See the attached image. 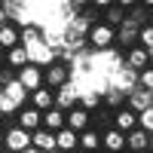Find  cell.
I'll return each instance as SVG.
<instances>
[{"label": "cell", "mask_w": 153, "mask_h": 153, "mask_svg": "<svg viewBox=\"0 0 153 153\" xmlns=\"http://www.w3.org/2000/svg\"><path fill=\"white\" fill-rule=\"evenodd\" d=\"M113 37H117V28H113V25L95 22L92 28H89V34H86V43H89V49H110Z\"/></svg>", "instance_id": "obj_1"}, {"label": "cell", "mask_w": 153, "mask_h": 153, "mask_svg": "<svg viewBox=\"0 0 153 153\" xmlns=\"http://www.w3.org/2000/svg\"><path fill=\"white\" fill-rule=\"evenodd\" d=\"M68 80H71V65H68V61L55 58L52 65H46V68H43V86L58 89L61 83H68Z\"/></svg>", "instance_id": "obj_2"}, {"label": "cell", "mask_w": 153, "mask_h": 153, "mask_svg": "<svg viewBox=\"0 0 153 153\" xmlns=\"http://www.w3.org/2000/svg\"><path fill=\"white\" fill-rule=\"evenodd\" d=\"M22 46H25V43H22ZM25 49H28V61H31V65H40V68L52 65V61L58 58V52H55V49L49 46L46 40H37V43H28Z\"/></svg>", "instance_id": "obj_3"}, {"label": "cell", "mask_w": 153, "mask_h": 153, "mask_svg": "<svg viewBox=\"0 0 153 153\" xmlns=\"http://www.w3.org/2000/svg\"><path fill=\"white\" fill-rule=\"evenodd\" d=\"M107 86H117V89H123V92H129V89H135V86H138V71H135V68H129V65L123 61V65L107 76Z\"/></svg>", "instance_id": "obj_4"}, {"label": "cell", "mask_w": 153, "mask_h": 153, "mask_svg": "<svg viewBox=\"0 0 153 153\" xmlns=\"http://www.w3.org/2000/svg\"><path fill=\"white\" fill-rule=\"evenodd\" d=\"M3 147H9L12 153H22L25 147H31V132L22 126H9L3 132Z\"/></svg>", "instance_id": "obj_5"}, {"label": "cell", "mask_w": 153, "mask_h": 153, "mask_svg": "<svg viewBox=\"0 0 153 153\" xmlns=\"http://www.w3.org/2000/svg\"><path fill=\"white\" fill-rule=\"evenodd\" d=\"M74 104H80V86H76L74 80H68V83H61V86L55 89V107L71 110Z\"/></svg>", "instance_id": "obj_6"}, {"label": "cell", "mask_w": 153, "mask_h": 153, "mask_svg": "<svg viewBox=\"0 0 153 153\" xmlns=\"http://www.w3.org/2000/svg\"><path fill=\"white\" fill-rule=\"evenodd\" d=\"M65 126L74 129V132H83V129L92 126V113H89L83 104H74L71 110H65Z\"/></svg>", "instance_id": "obj_7"}, {"label": "cell", "mask_w": 153, "mask_h": 153, "mask_svg": "<svg viewBox=\"0 0 153 153\" xmlns=\"http://www.w3.org/2000/svg\"><path fill=\"white\" fill-rule=\"evenodd\" d=\"M16 80H19L25 89H28V92H34L37 86H43V68H40V65H31V61H28L25 68H19V71H16Z\"/></svg>", "instance_id": "obj_8"}, {"label": "cell", "mask_w": 153, "mask_h": 153, "mask_svg": "<svg viewBox=\"0 0 153 153\" xmlns=\"http://www.w3.org/2000/svg\"><path fill=\"white\" fill-rule=\"evenodd\" d=\"M16 126H22V129H28V132H34V129H40L43 126V110H37L34 104L31 107H19L16 110Z\"/></svg>", "instance_id": "obj_9"}, {"label": "cell", "mask_w": 153, "mask_h": 153, "mask_svg": "<svg viewBox=\"0 0 153 153\" xmlns=\"http://www.w3.org/2000/svg\"><path fill=\"white\" fill-rule=\"evenodd\" d=\"M150 141H153V135H150L147 129H141V126H135L132 132H126V147H129V150L150 153Z\"/></svg>", "instance_id": "obj_10"}, {"label": "cell", "mask_w": 153, "mask_h": 153, "mask_svg": "<svg viewBox=\"0 0 153 153\" xmlns=\"http://www.w3.org/2000/svg\"><path fill=\"white\" fill-rule=\"evenodd\" d=\"M101 147L107 153H123L126 150V132H120L117 126H110V129L101 132Z\"/></svg>", "instance_id": "obj_11"}, {"label": "cell", "mask_w": 153, "mask_h": 153, "mask_svg": "<svg viewBox=\"0 0 153 153\" xmlns=\"http://www.w3.org/2000/svg\"><path fill=\"white\" fill-rule=\"evenodd\" d=\"M113 126H117L120 132H132L135 126H138V113H135L129 104H123V107L113 110Z\"/></svg>", "instance_id": "obj_12"}, {"label": "cell", "mask_w": 153, "mask_h": 153, "mask_svg": "<svg viewBox=\"0 0 153 153\" xmlns=\"http://www.w3.org/2000/svg\"><path fill=\"white\" fill-rule=\"evenodd\" d=\"M138 31H141V28H138L135 22L126 19L123 25H117V37H113V43H117V46H135L138 43Z\"/></svg>", "instance_id": "obj_13"}, {"label": "cell", "mask_w": 153, "mask_h": 153, "mask_svg": "<svg viewBox=\"0 0 153 153\" xmlns=\"http://www.w3.org/2000/svg\"><path fill=\"white\" fill-rule=\"evenodd\" d=\"M55 147L58 150H65V153H71V150H76L80 147V132H74V129H58L55 132Z\"/></svg>", "instance_id": "obj_14"}, {"label": "cell", "mask_w": 153, "mask_h": 153, "mask_svg": "<svg viewBox=\"0 0 153 153\" xmlns=\"http://www.w3.org/2000/svg\"><path fill=\"white\" fill-rule=\"evenodd\" d=\"M126 65H129V68H135V71L147 68V65H150V49H144L141 43L129 46V55H126Z\"/></svg>", "instance_id": "obj_15"}, {"label": "cell", "mask_w": 153, "mask_h": 153, "mask_svg": "<svg viewBox=\"0 0 153 153\" xmlns=\"http://www.w3.org/2000/svg\"><path fill=\"white\" fill-rule=\"evenodd\" d=\"M126 104H129L135 113H138V110H144V107H150V89H144V86L129 89V95H126Z\"/></svg>", "instance_id": "obj_16"}, {"label": "cell", "mask_w": 153, "mask_h": 153, "mask_svg": "<svg viewBox=\"0 0 153 153\" xmlns=\"http://www.w3.org/2000/svg\"><path fill=\"white\" fill-rule=\"evenodd\" d=\"M31 104H34L37 110L52 107V104H55V89H49V86H37L34 92H31Z\"/></svg>", "instance_id": "obj_17"}, {"label": "cell", "mask_w": 153, "mask_h": 153, "mask_svg": "<svg viewBox=\"0 0 153 153\" xmlns=\"http://www.w3.org/2000/svg\"><path fill=\"white\" fill-rule=\"evenodd\" d=\"M43 129H49V132H58V129H65V110L61 107H46L43 110Z\"/></svg>", "instance_id": "obj_18"}, {"label": "cell", "mask_w": 153, "mask_h": 153, "mask_svg": "<svg viewBox=\"0 0 153 153\" xmlns=\"http://www.w3.org/2000/svg\"><path fill=\"white\" fill-rule=\"evenodd\" d=\"M31 144L37 147V150H52L55 147V132H49V129H43V126H40V129H34L31 132Z\"/></svg>", "instance_id": "obj_19"}, {"label": "cell", "mask_w": 153, "mask_h": 153, "mask_svg": "<svg viewBox=\"0 0 153 153\" xmlns=\"http://www.w3.org/2000/svg\"><path fill=\"white\" fill-rule=\"evenodd\" d=\"M3 95L12 101V104H16V107H22L25 104V98H31V92H28V89H25L19 80H12V83H6L3 86Z\"/></svg>", "instance_id": "obj_20"}, {"label": "cell", "mask_w": 153, "mask_h": 153, "mask_svg": "<svg viewBox=\"0 0 153 153\" xmlns=\"http://www.w3.org/2000/svg\"><path fill=\"white\" fill-rule=\"evenodd\" d=\"M98 147H101V132H95L92 126H89V129H83V132H80V150L95 153Z\"/></svg>", "instance_id": "obj_21"}, {"label": "cell", "mask_w": 153, "mask_h": 153, "mask_svg": "<svg viewBox=\"0 0 153 153\" xmlns=\"http://www.w3.org/2000/svg\"><path fill=\"white\" fill-rule=\"evenodd\" d=\"M6 65L9 68H25V65H28V49H25L22 43H16V46H12V49H6Z\"/></svg>", "instance_id": "obj_22"}, {"label": "cell", "mask_w": 153, "mask_h": 153, "mask_svg": "<svg viewBox=\"0 0 153 153\" xmlns=\"http://www.w3.org/2000/svg\"><path fill=\"white\" fill-rule=\"evenodd\" d=\"M19 43V25H0V49H12Z\"/></svg>", "instance_id": "obj_23"}, {"label": "cell", "mask_w": 153, "mask_h": 153, "mask_svg": "<svg viewBox=\"0 0 153 153\" xmlns=\"http://www.w3.org/2000/svg\"><path fill=\"white\" fill-rule=\"evenodd\" d=\"M126 95H129V92H123V89H117V86H107L104 92H101V98H104V104H107V107H113V110L126 104Z\"/></svg>", "instance_id": "obj_24"}, {"label": "cell", "mask_w": 153, "mask_h": 153, "mask_svg": "<svg viewBox=\"0 0 153 153\" xmlns=\"http://www.w3.org/2000/svg\"><path fill=\"white\" fill-rule=\"evenodd\" d=\"M104 9H107V12H104V22H107V25H113V28H117V25L126 22V12H123L120 3H110V6H104Z\"/></svg>", "instance_id": "obj_25"}, {"label": "cell", "mask_w": 153, "mask_h": 153, "mask_svg": "<svg viewBox=\"0 0 153 153\" xmlns=\"http://www.w3.org/2000/svg\"><path fill=\"white\" fill-rule=\"evenodd\" d=\"M126 19L135 22L138 28H141V25H147V22H150V19H147V6H144V3H141V6H138V3H135V6H129V16H126Z\"/></svg>", "instance_id": "obj_26"}, {"label": "cell", "mask_w": 153, "mask_h": 153, "mask_svg": "<svg viewBox=\"0 0 153 153\" xmlns=\"http://www.w3.org/2000/svg\"><path fill=\"white\" fill-rule=\"evenodd\" d=\"M138 126H141V129H147V132L153 135V104L144 107V110H138Z\"/></svg>", "instance_id": "obj_27"}, {"label": "cell", "mask_w": 153, "mask_h": 153, "mask_svg": "<svg viewBox=\"0 0 153 153\" xmlns=\"http://www.w3.org/2000/svg\"><path fill=\"white\" fill-rule=\"evenodd\" d=\"M138 43H141L144 49H153V25H141V31H138Z\"/></svg>", "instance_id": "obj_28"}, {"label": "cell", "mask_w": 153, "mask_h": 153, "mask_svg": "<svg viewBox=\"0 0 153 153\" xmlns=\"http://www.w3.org/2000/svg\"><path fill=\"white\" fill-rule=\"evenodd\" d=\"M138 86H144V89H150V92H153V68H150V65L138 71Z\"/></svg>", "instance_id": "obj_29"}, {"label": "cell", "mask_w": 153, "mask_h": 153, "mask_svg": "<svg viewBox=\"0 0 153 153\" xmlns=\"http://www.w3.org/2000/svg\"><path fill=\"white\" fill-rule=\"evenodd\" d=\"M83 6H89V0H61V9H65V12L68 9L76 12V9H83Z\"/></svg>", "instance_id": "obj_30"}, {"label": "cell", "mask_w": 153, "mask_h": 153, "mask_svg": "<svg viewBox=\"0 0 153 153\" xmlns=\"http://www.w3.org/2000/svg\"><path fill=\"white\" fill-rule=\"evenodd\" d=\"M12 80H16V71H6V68L0 71V89H3L6 83H12Z\"/></svg>", "instance_id": "obj_31"}, {"label": "cell", "mask_w": 153, "mask_h": 153, "mask_svg": "<svg viewBox=\"0 0 153 153\" xmlns=\"http://www.w3.org/2000/svg\"><path fill=\"white\" fill-rule=\"evenodd\" d=\"M92 6H98V9H104V6H110V3H117V0H89Z\"/></svg>", "instance_id": "obj_32"}, {"label": "cell", "mask_w": 153, "mask_h": 153, "mask_svg": "<svg viewBox=\"0 0 153 153\" xmlns=\"http://www.w3.org/2000/svg\"><path fill=\"white\" fill-rule=\"evenodd\" d=\"M117 3H120L123 9H129V6H135V3H138V0H117Z\"/></svg>", "instance_id": "obj_33"}, {"label": "cell", "mask_w": 153, "mask_h": 153, "mask_svg": "<svg viewBox=\"0 0 153 153\" xmlns=\"http://www.w3.org/2000/svg\"><path fill=\"white\" fill-rule=\"evenodd\" d=\"M6 22H9V16H6V9L0 6V25H6Z\"/></svg>", "instance_id": "obj_34"}, {"label": "cell", "mask_w": 153, "mask_h": 153, "mask_svg": "<svg viewBox=\"0 0 153 153\" xmlns=\"http://www.w3.org/2000/svg\"><path fill=\"white\" fill-rule=\"evenodd\" d=\"M22 153H43V150H37V147H34V144H31V147H25V150H22Z\"/></svg>", "instance_id": "obj_35"}, {"label": "cell", "mask_w": 153, "mask_h": 153, "mask_svg": "<svg viewBox=\"0 0 153 153\" xmlns=\"http://www.w3.org/2000/svg\"><path fill=\"white\" fill-rule=\"evenodd\" d=\"M138 3H144L147 9H153V0H138Z\"/></svg>", "instance_id": "obj_36"}, {"label": "cell", "mask_w": 153, "mask_h": 153, "mask_svg": "<svg viewBox=\"0 0 153 153\" xmlns=\"http://www.w3.org/2000/svg\"><path fill=\"white\" fill-rule=\"evenodd\" d=\"M46 153H65V150H58V147H52V150H46Z\"/></svg>", "instance_id": "obj_37"}, {"label": "cell", "mask_w": 153, "mask_h": 153, "mask_svg": "<svg viewBox=\"0 0 153 153\" xmlns=\"http://www.w3.org/2000/svg\"><path fill=\"white\" fill-rule=\"evenodd\" d=\"M0 153H12V150H9V147H0Z\"/></svg>", "instance_id": "obj_38"}, {"label": "cell", "mask_w": 153, "mask_h": 153, "mask_svg": "<svg viewBox=\"0 0 153 153\" xmlns=\"http://www.w3.org/2000/svg\"><path fill=\"white\" fill-rule=\"evenodd\" d=\"M71 153H86V150H80V147H76V150H71Z\"/></svg>", "instance_id": "obj_39"}, {"label": "cell", "mask_w": 153, "mask_h": 153, "mask_svg": "<svg viewBox=\"0 0 153 153\" xmlns=\"http://www.w3.org/2000/svg\"><path fill=\"white\" fill-rule=\"evenodd\" d=\"M95 153H107V150H104V147H98V150H95Z\"/></svg>", "instance_id": "obj_40"}, {"label": "cell", "mask_w": 153, "mask_h": 153, "mask_svg": "<svg viewBox=\"0 0 153 153\" xmlns=\"http://www.w3.org/2000/svg\"><path fill=\"white\" fill-rule=\"evenodd\" d=\"M123 153H138V150H129V147H126V150H123Z\"/></svg>", "instance_id": "obj_41"}, {"label": "cell", "mask_w": 153, "mask_h": 153, "mask_svg": "<svg viewBox=\"0 0 153 153\" xmlns=\"http://www.w3.org/2000/svg\"><path fill=\"white\" fill-rule=\"evenodd\" d=\"M150 68H153V49H150Z\"/></svg>", "instance_id": "obj_42"}, {"label": "cell", "mask_w": 153, "mask_h": 153, "mask_svg": "<svg viewBox=\"0 0 153 153\" xmlns=\"http://www.w3.org/2000/svg\"><path fill=\"white\" fill-rule=\"evenodd\" d=\"M0 147H3V132H0Z\"/></svg>", "instance_id": "obj_43"}, {"label": "cell", "mask_w": 153, "mask_h": 153, "mask_svg": "<svg viewBox=\"0 0 153 153\" xmlns=\"http://www.w3.org/2000/svg\"><path fill=\"white\" fill-rule=\"evenodd\" d=\"M0 101H3V89H0Z\"/></svg>", "instance_id": "obj_44"}, {"label": "cell", "mask_w": 153, "mask_h": 153, "mask_svg": "<svg viewBox=\"0 0 153 153\" xmlns=\"http://www.w3.org/2000/svg\"><path fill=\"white\" fill-rule=\"evenodd\" d=\"M150 104H153V92H150Z\"/></svg>", "instance_id": "obj_45"}, {"label": "cell", "mask_w": 153, "mask_h": 153, "mask_svg": "<svg viewBox=\"0 0 153 153\" xmlns=\"http://www.w3.org/2000/svg\"><path fill=\"white\" fill-rule=\"evenodd\" d=\"M150 25H153V16H150Z\"/></svg>", "instance_id": "obj_46"}, {"label": "cell", "mask_w": 153, "mask_h": 153, "mask_svg": "<svg viewBox=\"0 0 153 153\" xmlns=\"http://www.w3.org/2000/svg\"><path fill=\"white\" fill-rule=\"evenodd\" d=\"M150 150H153V141H150Z\"/></svg>", "instance_id": "obj_47"}]
</instances>
